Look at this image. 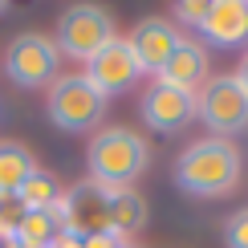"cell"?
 I'll list each match as a JSON object with an SVG mask.
<instances>
[{"instance_id": "cell-1", "label": "cell", "mask_w": 248, "mask_h": 248, "mask_svg": "<svg viewBox=\"0 0 248 248\" xmlns=\"http://www.w3.org/2000/svg\"><path fill=\"white\" fill-rule=\"evenodd\" d=\"M175 187L191 200H224V195L236 191L240 183V151H236L232 139H208L191 142L187 151L175 159V171H171Z\"/></svg>"}, {"instance_id": "cell-2", "label": "cell", "mask_w": 248, "mask_h": 248, "mask_svg": "<svg viewBox=\"0 0 248 248\" xmlns=\"http://www.w3.org/2000/svg\"><path fill=\"white\" fill-rule=\"evenodd\" d=\"M147 163H151V147L130 126L98 130L90 139V151H86L90 179L102 183V187H134V179L147 171Z\"/></svg>"}, {"instance_id": "cell-3", "label": "cell", "mask_w": 248, "mask_h": 248, "mask_svg": "<svg viewBox=\"0 0 248 248\" xmlns=\"http://www.w3.org/2000/svg\"><path fill=\"white\" fill-rule=\"evenodd\" d=\"M106 106H110V98L98 94L86 74H61L53 86H49V98H45L49 122H53L57 130H65V134L98 130V122L106 118Z\"/></svg>"}, {"instance_id": "cell-4", "label": "cell", "mask_w": 248, "mask_h": 248, "mask_svg": "<svg viewBox=\"0 0 248 248\" xmlns=\"http://www.w3.org/2000/svg\"><path fill=\"white\" fill-rule=\"evenodd\" d=\"M114 37H118L114 16H110L102 4H94V0H81V4H69L65 13H61L57 33H53V45H57L61 57L86 65V61L94 57V53H102Z\"/></svg>"}, {"instance_id": "cell-5", "label": "cell", "mask_w": 248, "mask_h": 248, "mask_svg": "<svg viewBox=\"0 0 248 248\" xmlns=\"http://www.w3.org/2000/svg\"><path fill=\"white\" fill-rule=\"evenodd\" d=\"M57 69H61V53H57L53 37H45V33H20V37L8 41V49H4V74H8L13 86H20V90H45V86H53V81L61 78Z\"/></svg>"}, {"instance_id": "cell-6", "label": "cell", "mask_w": 248, "mask_h": 248, "mask_svg": "<svg viewBox=\"0 0 248 248\" xmlns=\"http://www.w3.org/2000/svg\"><path fill=\"white\" fill-rule=\"evenodd\" d=\"M195 110H200L203 126H208L216 139H228V134H240L248 126V94L236 81V74H216L200 86L195 94Z\"/></svg>"}, {"instance_id": "cell-7", "label": "cell", "mask_w": 248, "mask_h": 248, "mask_svg": "<svg viewBox=\"0 0 248 248\" xmlns=\"http://www.w3.org/2000/svg\"><path fill=\"white\" fill-rule=\"evenodd\" d=\"M53 212H57L61 228L81 236V240L98 236V232H110V187H102L94 179H81L69 191H61Z\"/></svg>"}, {"instance_id": "cell-8", "label": "cell", "mask_w": 248, "mask_h": 248, "mask_svg": "<svg viewBox=\"0 0 248 248\" xmlns=\"http://www.w3.org/2000/svg\"><path fill=\"white\" fill-rule=\"evenodd\" d=\"M139 118L147 122L151 130H159V134H179L183 126H191V122L200 118L195 94L175 90V86H167V81L155 78L151 86L142 90V98H139Z\"/></svg>"}, {"instance_id": "cell-9", "label": "cell", "mask_w": 248, "mask_h": 248, "mask_svg": "<svg viewBox=\"0 0 248 248\" xmlns=\"http://www.w3.org/2000/svg\"><path fill=\"white\" fill-rule=\"evenodd\" d=\"M81 74L90 78V86H94L98 94L114 98V94H126L134 81L142 78V65H139V57L130 53L126 37H114L102 53H94V57L86 61V69H81Z\"/></svg>"}, {"instance_id": "cell-10", "label": "cell", "mask_w": 248, "mask_h": 248, "mask_svg": "<svg viewBox=\"0 0 248 248\" xmlns=\"http://www.w3.org/2000/svg\"><path fill=\"white\" fill-rule=\"evenodd\" d=\"M179 41H183V33L171 25V20L147 16V20H139V25H134V33L126 37V45H130V53L139 57L142 74H155V78H159V69L167 65V57L175 53V45H179Z\"/></svg>"}, {"instance_id": "cell-11", "label": "cell", "mask_w": 248, "mask_h": 248, "mask_svg": "<svg viewBox=\"0 0 248 248\" xmlns=\"http://www.w3.org/2000/svg\"><path fill=\"white\" fill-rule=\"evenodd\" d=\"M200 37L220 49L248 45V4L244 0H212L208 16L200 20Z\"/></svg>"}, {"instance_id": "cell-12", "label": "cell", "mask_w": 248, "mask_h": 248, "mask_svg": "<svg viewBox=\"0 0 248 248\" xmlns=\"http://www.w3.org/2000/svg\"><path fill=\"white\" fill-rule=\"evenodd\" d=\"M159 81H167L175 90H187V94H200V86L208 81V53H203L200 41L183 37L175 45V53L167 57V65L159 69Z\"/></svg>"}, {"instance_id": "cell-13", "label": "cell", "mask_w": 248, "mask_h": 248, "mask_svg": "<svg viewBox=\"0 0 248 248\" xmlns=\"http://www.w3.org/2000/svg\"><path fill=\"white\" fill-rule=\"evenodd\" d=\"M147 220H151L147 200H142L134 187H110V232L114 236L126 240V236L147 228Z\"/></svg>"}, {"instance_id": "cell-14", "label": "cell", "mask_w": 248, "mask_h": 248, "mask_svg": "<svg viewBox=\"0 0 248 248\" xmlns=\"http://www.w3.org/2000/svg\"><path fill=\"white\" fill-rule=\"evenodd\" d=\"M33 171H37V159H33V151H29L25 142L0 139V200H4V195H16L20 183Z\"/></svg>"}, {"instance_id": "cell-15", "label": "cell", "mask_w": 248, "mask_h": 248, "mask_svg": "<svg viewBox=\"0 0 248 248\" xmlns=\"http://www.w3.org/2000/svg\"><path fill=\"white\" fill-rule=\"evenodd\" d=\"M16 200L25 203V212H49V208H57V200H61V183H57L49 171L37 167L25 183H20Z\"/></svg>"}, {"instance_id": "cell-16", "label": "cell", "mask_w": 248, "mask_h": 248, "mask_svg": "<svg viewBox=\"0 0 248 248\" xmlns=\"http://www.w3.org/2000/svg\"><path fill=\"white\" fill-rule=\"evenodd\" d=\"M61 232H65V228H61V220H57L53 208H49V212H25V224H20L16 240H25L29 248H49Z\"/></svg>"}, {"instance_id": "cell-17", "label": "cell", "mask_w": 248, "mask_h": 248, "mask_svg": "<svg viewBox=\"0 0 248 248\" xmlns=\"http://www.w3.org/2000/svg\"><path fill=\"white\" fill-rule=\"evenodd\" d=\"M20 224H25V203H20L16 195H4V200H0V244L13 240L20 232Z\"/></svg>"}, {"instance_id": "cell-18", "label": "cell", "mask_w": 248, "mask_h": 248, "mask_svg": "<svg viewBox=\"0 0 248 248\" xmlns=\"http://www.w3.org/2000/svg\"><path fill=\"white\" fill-rule=\"evenodd\" d=\"M224 244L228 248H248V208L224 220Z\"/></svg>"}, {"instance_id": "cell-19", "label": "cell", "mask_w": 248, "mask_h": 248, "mask_svg": "<svg viewBox=\"0 0 248 248\" xmlns=\"http://www.w3.org/2000/svg\"><path fill=\"white\" fill-rule=\"evenodd\" d=\"M208 8H212V0H175V16L183 25H191V29H200V20L208 16Z\"/></svg>"}, {"instance_id": "cell-20", "label": "cell", "mask_w": 248, "mask_h": 248, "mask_svg": "<svg viewBox=\"0 0 248 248\" xmlns=\"http://www.w3.org/2000/svg\"><path fill=\"white\" fill-rule=\"evenodd\" d=\"M126 240L122 236H114V232H98V236H86V248H122Z\"/></svg>"}, {"instance_id": "cell-21", "label": "cell", "mask_w": 248, "mask_h": 248, "mask_svg": "<svg viewBox=\"0 0 248 248\" xmlns=\"http://www.w3.org/2000/svg\"><path fill=\"white\" fill-rule=\"evenodd\" d=\"M49 248H86V240H81V236H74V232H61Z\"/></svg>"}, {"instance_id": "cell-22", "label": "cell", "mask_w": 248, "mask_h": 248, "mask_svg": "<svg viewBox=\"0 0 248 248\" xmlns=\"http://www.w3.org/2000/svg\"><path fill=\"white\" fill-rule=\"evenodd\" d=\"M236 81L244 86V94H248V53L240 57V65H236Z\"/></svg>"}, {"instance_id": "cell-23", "label": "cell", "mask_w": 248, "mask_h": 248, "mask_svg": "<svg viewBox=\"0 0 248 248\" xmlns=\"http://www.w3.org/2000/svg\"><path fill=\"white\" fill-rule=\"evenodd\" d=\"M0 248H29V244H25V240H16V236H13V240H4Z\"/></svg>"}, {"instance_id": "cell-24", "label": "cell", "mask_w": 248, "mask_h": 248, "mask_svg": "<svg viewBox=\"0 0 248 248\" xmlns=\"http://www.w3.org/2000/svg\"><path fill=\"white\" fill-rule=\"evenodd\" d=\"M0 13H8V0H0Z\"/></svg>"}, {"instance_id": "cell-25", "label": "cell", "mask_w": 248, "mask_h": 248, "mask_svg": "<svg viewBox=\"0 0 248 248\" xmlns=\"http://www.w3.org/2000/svg\"><path fill=\"white\" fill-rule=\"evenodd\" d=\"M122 248H139V244H122Z\"/></svg>"}, {"instance_id": "cell-26", "label": "cell", "mask_w": 248, "mask_h": 248, "mask_svg": "<svg viewBox=\"0 0 248 248\" xmlns=\"http://www.w3.org/2000/svg\"><path fill=\"white\" fill-rule=\"evenodd\" d=\"M244 4H248V0H244Z\"/></svg>"}]
</instances>
